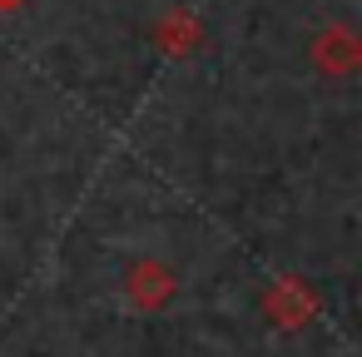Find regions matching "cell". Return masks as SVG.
<instances>
[{
    "instance_id": "obj_1",
    "label": "cell",
    "mask_w": 362,
    "mask_h": 357,
    "mask_svg": "<svg viewBox=\"0 0 362 357\" xmlns=\"http://www.w3.org/2000/svg\"><path fill=\"white\" fill-rule=\"evenodd\" d=\"M129 293H134L139 303H159V298H169V273L154 268V263H144V268L129 278Z\"/></svg>"
}]
</instances>
